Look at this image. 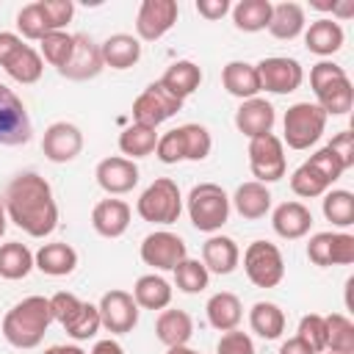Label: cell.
Listing matches in <instances>:
<instances>
[{
  "mask_svg": "<svg viewBox=\"0 0 354 354\" xmlns=\"http://www.w3.org/2000/svg\"><path fill=\"white\" fill-rule=\"evenodd\" d=\"M254 66H257V77H260V91L266 88L271 94H290L304 80V69L296 58L271 55V58H263Z\"/></svg>",
  "mask_w": 354,
  "mask_h": 354,
  "instance_id": "obj_11",
  "label": "cell"
},
{
  "mask_svg": "<svg viewBox=\"0 0 354 354\" xmlns=\"http://www.w3.org/2000/svg\"><path fill=\"white\" fill-rule=\"evenodd\" d=\"M315 354H321V351H326V326H324V315H318V313H307V315H301V321H299V332H296Z\"/></svg>",
  "mask_w": 354,
  "mask_h": 354,
  "instance_id": "obj_46",
  "label": "cell"
},
{
  "mask_svg": "<svg viewBox=\"0 0 354 354\" xmlns=\"http://www.w3.org/2000/svg\"><path fill=\"white\" fill-rule=\"evenodd\" d=\"M321 354H332V351H321Z\"/></svg>",
  "mask_w": 354,
  "mask_h": 354,
  "instance_id": "obj_61",
  "label": "cell"
},
{
  "mask_svg": "<svg viewBox=\"0 0 354 354\" xmlns=\"http://www.w3.org/2000/svg\"><path fill=\"white\" fill-rule=\"evenodd\" d=\"M44 354H86L80 346H50Z\"/></svg>",
  "mask_w": 354,
  "mask_h": 354,
  "instance_id": "obj_58",
  "label": "cell"
},
{
  "mask_svg": "<svg viewBox=\"0 0 354 354\" xmlns=\"http://www.w3.org/2000/svg\"><path fill=\"white\" fill-rule=\"evenodd\" d=\"M188 216L199 232H216L230 218V196L216 183H199L188 194Z\"/></svg>",
  "mask_w": 354,
  "mask_h": 354,
  "instance_id": "obj_4",
  "label": "cell"
},
{
  "mask_svg": "<svg viewBox=\"0 0 354 354\" xmlns=\"http://www.w3.org/2000/svg\"><path fill=\"white\" fill-rule=\"evenodd\" d=\"M332 188V183L313 166V163H301L293 174H290V191L296 196H304V199H313V196H321Z\"/></svg>",
  "mask_w": 354,
  "mask_h": 354,
  "instance_id": "obj_38",
  "label": "cell"
},
{
  "mask_svg": "<svg viewBox=\"0 0 354 354\" xmlns=\"http://www.w3.org/2000/svg\"><path fill=\"white\" fill-rule=\"evenodd\" d=\"M133 299L144 310H166L171 301V285L158 274H144L133 285Z\"/></svg>",
  "mask_w": 354,
  "mask_h": 354,
  "instance_id": "obj_30",
  "label": "cell"
},
{
  "mask_svg": "<svg viewBox=\"0 0 354 354\" xmlns=\"http://www.w3.org/2000/svg\"><path fill=\"white\" fill-rule=\"evenodd\" d=\"M194 335V321L185 310H160L158 321H155V337L171 348V346H188Z\"/></svg>",
  "mask_w": 354,
  "mask_h": 354,
  "instance_id": "obj_23",
  "label": "cell"
},
{
  "mask_svg": "<svg viewBox=\"0 0 354 354\" xmlns=\"http://www.w3.org/2000/svg\"><path fill=\"white\" fill-rule=\"evenodd\" d=\"M102 50L88 33H75V50L64 69H58L66 80H91L102 72Z\"/></svg>",
  "mask_w": 354,
  "mask_h": 354,
  "instance_id": "obj_16",
  "label": "cell"
},
{
  "mask_svg": "<svg viewBox=\"0 0 354 354\" xmlns=\"http://www.w3.org/2000/svg\"><path fill=\"white\" fill-rule=\"evenodd\" d=\"M97 310H100V324L111 335H127L138 324V304H136L133 293H127V290L102 293Z\"/></svg>",
  "mask_w": 354,
  "mask_h": 354,
  "instance_id": "obj_13",
  "label": "cell"
},
{
  "mask_svg": "<svg viewBox=\"0 0 354 354\" xmlns=\"http://www.w3.org/2000/svg\"><path fill=\"white\" fill-rule=\"evenodd\" d=\"M307 257L318 268L332 266V232H315L307 243Z\"/></svg>",
  "mask_w": 354,
  "mask_h": 354,
  "instance_id": "obj_49",
  "label": "cell"
},
{
  "mask_svg": "<svg viewBox=\"0 0 354 354\" xmlns=\"http://www.w3.org/2000/svg\"><path fill=\"white\" fill-rule=\"evenodd\" d=\"M221 83L227 88V94L238 97V100H252L260 94V77H257V66L246 64V61H230L221 69Z\"/></svg>",
  "mask_w": 354,
  "mask_h": 354,
  "instance_id": "obj_22",
  "label": "cell"
},
{
  "mask_svg": "<svg viewBox=\"0 0 354 354\" xmlns=\"http://www.w3.org/2000/svg\"><path fill=\"white\" fill-rule=\"evenodd\" d=\"M53 324L50 299L28 296L3 315V337L14 348H36Z\"/></svg>",
  "mask_w": 354,
  "mask_h": 354,
  "instance_id": "obj_2",
  "label": "cell"
},
{
  "mask_svg": "<svg viewBox=\"0 0 354 354\" xmlns=\"http://www.w3.org/2000/svg\"><path fill=\"white\" fill-rule=\"evenodd\" d=\"M279 354H315L299 335H293V337H288L282 346H279Z\"/></svg>",
  "mask_w": 354,
  "mask_h": 354,
  "instance_id": "obj_56",
  "label": "cell"
},
{
  "mask_svg": "<svg viewBox=\"0 0 354 354\" xmlns=\"http://www.w3.org/2000/svg\"><path fill=\"white\" fill-rule=\"evenodd\" d=\"M33 268V254L25 243L8 241L0 243V277L3 279H25Z\"/></svg>",
  "mask_w": 354,
  "mask_h": 354,
  "instance_id": "obj_34",
  "label": "cell"
},
{
  "mask_svg": "<svg viewBox=\"0 0 354 354\" xmlns=\"http://www.w3.org/2000/svg\"><path fill=\"white\" fill-rule=\"evenodd\" d=\"M39 44H41V53H39L41 61H47L55 69H64L66 61L72 58V50H75V33L55 30V33H47Z\"/></svg>",
  "mask_w": 354,
  "mask_h": 354,
  "instance_id": "obj_39",
  "label": "cell"
},
{
  "mask_svg": "<svg viewBox=\"0 0 354 354\" xmlns=\"http://www.w3.org/2000/svg\"><path fill=\"white\" fill-rule=\"evenodd\" d=\"M180 108H183V100H177L160 80H155V83H149L136 97V102H133V122L155 130L160 122L171 119Z\"/></svg>",
  "mask_w": 354,
  "mask_h": 354,
  "instance_id": "obj_9",
  "label": "cell"
},
{
  "mask_svg": "<svg viewBox=\"0 0 354 354\" xmlns=\"http://www.w3.org/2000/svg\"><path fill=\"white\" fill-rule=\"evenodd\" d=\"M238 243L227 235H210L202 243V266L207 268V274H232L238 268Z\"/></svg>",
  "mask_w": 354,
  "mask_h": 354,
  "instance_id": "obj_21",
  "label": "cell"
},
{
  "mask_svg": "<svg viewBox=\"0 0 354 354\" xmlns=\"http://www.w3.org/2000/svg\"><path fill=\"white\" fill-rule=\"evenodd\" d=\"M166 354H199V351H194V348H188V346H171Z\"/></svg>",
  "mask_w": 354,
  "mask_h": 354,
  "instance_id": "obj_60",
  "label": "cell"
},
{
  "mask_svg": "<svg viewBox=\"0 0 354 354\" xmlns=\"http://www.w3.org/2000/svg\"><path fill=\"white\" fill-rule=\"evenodd\" d=\"M180 133V141H183V152H185V160H205L210 155V147H213V138L207 133V127L202 124H183L177 127Z\"/></svg>",
  "mask_w": 354,
  "mask_h": 354,
  "instance_id": "obj_42",
  "label": "cell"
},
{
  "mask_svg": "<svg viewBox=\"0 0 354 354\" xmlns=\"http://www.w3.org/2000/svg\"><path fill=\"white\" fill-rule=\"evenodd\" d=\"M324 216L335 227H351L354 224V194L335 188L324 194Z\"/></svg>",
  "mask_w": 354,
  "mask_h": 354,
  "instance_id": "obj_40",
  "label": "cell"
},
{
  "mask_svg": "<svg viewBox=\"0 0 354 354\" xmlns=\"http://www.w3.org/2000/svg\"><path fill=\"white\" fill-rule=\"evenodd\" d=\"M271 6L268 0H241L232 6V22L238 30L243 33H257V30H266L268 28V19H271Z\"/></svg>",
  "mask_w": 354,
  "mask_h": 354,
  "instance_id": "obj_33",
  "label": "cell"
},
{
  "mask_svg": "<svg viewBox=\"0 0 354 354\" xmlns=\"http://www.w3.org/2000/svg\"><path fill=\"white\" fill-rule=\"evenodd\" d=\"M102 324H100V310H97V304H88V301H83V307H80V313L75 315V321L64 329L72 340H88V337H94L97 335V329H100Z\"/></svg>",
  "mask_w": 354,
  "mask_h": 354,
  "instance_id": "obj_44",
  "label": "cell"
},
{
  "mask_svg": "<svg viewBox=\"0 0 354 354\" xmlns=\"http://www.w3.org/2000/svg\"><path fill=\"white\" fill-rule=\"evenodd\" d=\"M6 72H8V77L11 80H17V83H36L39 77H41V72H44V61H41V55L30 47V44H25L6 66H3Z\"/></svg>",
  "mask_w": 354,
  "mask_h": 354,
  "instance_id": "obj_37",
  "label": "cell"
},
{
  "mask_svg": "<svg viewBox=\"0 0 354 354\" xmlns=\"http://www.w3.org/2000/svg\"><path fill=\"white\" fill-rule=\"evenodd\" d=\"M100 188L111 196H119V194H127L136 188L138 183V166L130 160V158H122V155H113V158H105L97 163V171H94Z\"/></svg>",
  "mask_w": 354,
  "mask_h": 354,
  "instance_id": "obj_17",
  "label": "cell"
},
{
  "mask_svg": "<svg viewBox=\"0 0 354 354\" xmlns=\"http://www.w3.org/2000/svg\"><path fill=\"white\" fill-rule=\"evenodd\" d=\"M271 227L279 238L285 241H296V238H304L313 227V213L307 205L301 202H282L274 216H271Z\"/></svg>",
  "mask_w": 354,
  "mask_h": 354,
  "instance_id": "obj_20",
  "label": "cell"
},
{
  "mask_svg": "<svg viewBox=\"0 0 354 354\" xmlns=\"http://www.w3.org/2000/svg\"><path fill=\"white\" fill-rule=\"evenodd\" d=\"M307 163H313V166H315V169H318L329 183H337V180H340V174L346 171V169H343V163L337 160V155H335L329 147H324V149H318L315 155H310V160H307Z\"/></svg>",
  "mask_w": 354,
  "mask_h": 354,
  "instance_id": "obj_50",
  "label": "cell"
},
{
  "mask_svg": "<svg viewBox=\"0 0 354 354\" xmlns=\"http://www.w3.org/2000/svg\"><path fill=\"white\" fill-rule=\"evenodd\" d=\"M17 30L25 39H30V41H41L50 33V28H47V22H44V17H41V11H39L36 3H28V6L19 8V14H17Z\"/></svg>",
  "mask_w": 354,
  "mask_h": 354,
  "instance_id": "obj_43",
  "label": "cell"
},
{
  "mask_svg": "<svg viewBox=\"0 0 354 354\" xmlns=\"http://www.w3.org/2000/svg\"><path fill=\"white\" fill-rule=\"evenodd\" d=\"M188 257V246L180 235L169 232V230H158L149 232L141 241V260L158 271H174L177 263H183Z\"/></svg>",
  "mask_w": 354,
  "mask_h": 354,
  "instance_id": "obj_12",
  "label": "cell"
},
{
  "mask_svg": "<svg viewBox=\"0 0 354 354\" xmlns=\"http://www.w3.org/2000/svg\"><path fill=\"white\" fill-rule=\"evenodd\" d=\"M304 44L315 55H332V53H337L343 47V28H340V22H335L329 17L315 19L304 30Z\"/></svg>",
  "mask_w": 354,
  "mask_h": 354,
  "instance_id": "obj_28",
  "label": "cell"
},
{
  "mask_svg": "<svg viewBox=\"0 0 354 354\" xmlns=\"http://www.w3.org/2000/svg\"><path fill=\"white\" fill-rule=\"evenodd\" d=\"M91 354H124V348H122V346H119L116 340L105 337V340H97V343H94Z\"/></svg>",
  "mask_w": 354,
  "mask_h": 354,
  "instance_id": "obj_57",
  "label": "cell"
},
{
  "mask_svg": "<svg viewBox=\"0 0 354 354\" xmlns=\"http://www.w3.org/2000/svg\"><path fill=\"white\" fill-rule=\"evenodd\" d=\"M216 354H254V343L246 332L230 329V332L221 335V340L216 346Z\"/></svg>",
  "mask_w": 354,
  "mask_h": 354,
  "instance_id": "obj_51",
  "label": "cell"
},
{
  "mask_svg": "<svg viewBox=\"0 0 354 354\" xmlns=\"http://www.w3.org/2000/svg\"><path fill=\"white\" fill-rule=\"evenodd\" d=\"M243 271L257 288H277L285 277L282 252L268 241H252L243 252Z\"/></svg>",
  "mask_w": 354,
  "mask_h": 354,
  "instance_id": "obj_7",
  "label": "cell"
},
{
  "mask_svg": "<svg viewBox=\"0 0 354 354\" xmlns=\"http://www.w3.org/2000/svg\"><path fill=\"white\" fill-rule=\"evenodd\" d=\"M30 136H33V127H30L25 102L6 83H0V147L28 144Z\"/></svg>",
  "mask_w": 354,
  "mask_h": 354,
  "instance_id": "obj_10",
  "label": "cell"
},
{
  "mask_svg": "<svg viewBox=\"0 0 354 354\" xmlns=\"http://www.w3.org/2000/svg\"><path fill=\"white\" fill-rule=\"evenodd\" d=\"M33 266L47 277H66L77 266V252L69 243H44L33 254Z\"/></svg>",
  "mask_w": 354,
  "mask_h": 354,
  "instance_id": "obj_25",
  "label": "cell"
},
{
  "mask_svg": "<svg viewBox=\"0 0 354 354\" xmlns=\"http://www.w3.org/2000/svg\"><path fill=\"white\" fill-rule=\"evenodd\" d=\"M160 83H163L177 100H185V97H191V94L199 88V83H202V69H199L194 61H177V64H171V66L163 72Z\"/></svg>",
  "mask_w": 354,
  "mask_h": 354,
  "instance_id": "obj_31",
  "label": "cell"
},
{
  "mask_svg": "<svg viewBox=\"0 0 354 354\" xmlns=\"http://www.w3.org/2000/svg\"><path fill=\"white\" fill-rule=\"evenodd\" d=\"M326 147L337 155V160L343 163V169H351L354 166V133L351 130H340Z\"/></svg>",
  "mask_w": 354,
  "mask_h": 354,
  "instance_id": "obj_53",
  "label": "cell"
},
{
  "mask_svg": "<svg viewBox=\"0 0 354 354\" xmlns=\"http://www.w3.org/2000/svg\"><path fill=\"white\" fill-rule=\"evenodd\" d=\"M6 227H8V216H6V205H3V199H0V238L6 235Z\"/></svg>",
  "mask_w": 354,
  "mask_h": 354,
  "instance_id": "obj_59",
  "label": "cell"
},
{
  "mask_svg": "<svg viewBox=\"0 0 354 354\" xmlns=\"http://www.w3.org/2000/svg\"><path fill=\"white\" fill-rule=\"evenodd\" d=\"M83 149V133L77 124L72 122H53L47 130H44V138H41V152L47 160L53 163H69L80 155Z\"/></svg>",
  "mask_w": 354,
  "mask_h": 354,
  "instance_id": "obj_15",
  "label": "cell"
},
{
  "mask_svg": "<svg viewBox=\"0 0 354 354\" xmlns=\"http://www.w3.org/2000/svg\"><path fill=\"white\" fill-rule=\"evenodd\" d=\"M310 86L315 91V105L326 113V116H343L351 111L354 105V88L351 80L346 75L343 66H337L335 61H318L310 69Z\"/></svg>",
  "mask_w": 354,
  "mask_h": 354,
  "instance_id": "obj_3",
  "label": "cell"
},
{
  "mask_svg": "<svg viewBox=\"0 0 354 354\" xmlns=\"http://www.w3.org/2000/svg\"><path fill=\"white\" fill-rule=\"evenodd\" d=\"M207 324L218 332H230V329H238L241 318H243V307H241V299L230 290H221V293H213L207 299Z\"/></svg>",
  "mask_w": 354,
  "mask_h": 354,
  "instance_id": "obj_26",
  "label": "cell"
},
{
  "mask_svg": "<svg viewBox=\"0 0 354 354\" xmlns=\"http://www.w3.org/2000/svg\"><path fill=\"white\" fill-rule=\"evenodd\" d=\"M80 307H83V301H80L75 293H69V290H58L55 296H50V313H53V321H58L64 329L75 321V315L80 313Z\"/></svg>",
  "mask_w": 354,
  "mask_h": 354,
  "instance_id": "obj_47",
  "label": "cell"
},
{
  "mask_svg": "<svg viewBox=\"0 0 354 354\" xmlns=\"http://www.w3.org/2000/svg\"><path fill=\"white\" fill-rule=\"evenodd\" d=\"M91 227L102 238H119L130 227V205L124 199H102L91 210Z\"/></svg>",
  "mask_w": 354,
  "mask_h": 354,
  "instance_id": "obj_19",
  "label": "cell"
},
{
  "mask_svg": "<svg viewBox=\"0 0 354 354\" xmlns=\"http://www.w3.org/2000/svg\"><path fill=\"white\" fill-rule=\"evenodd\" d=\"M102 64L111 66V69H130L138 64L141 58V41L130 33H113L108 36L102 44Z\"/></svg>",
  "mask_w": 354,
  "mask_h": 354,
  "instance_id": "obj_24",
  "label": "cell"
},
{
  "mask_svg": "<svg viewBox=\"0 0 354 354\" xmlns=\"http://www.w3.org/2000/svg\"><path fill=\"white\" fill-rule=\"evenodd\" d=\"M249 169L252 174L257 177V183H277L285 177V147H282V138H277L274 133H266V136H257V138H249Z\"/></svg>",
  "mask_w": 354,
  "mask_h": 354,
  "instance_id": "obj_8",
  "label": "cell"
},
{
  "mask_svg": "<svg viewBox=\"0 0 354 354\" xmlns=\"http://www.w3.org/2000/svg\"><path fill=\"white\" fill-rule=\"evenodd\" d=\"M136 213L149 224H174L183 213V196L174 180L158 177L144 188L136 202Z\"/></svg>",
  "mask_w": 354,
  "mask_h": 354,
  "instance_id": "obj_5",
  "label": "cell"
},
{
  "mask_svg": "<svg viewBox=\"0 0 354 354\" xmlns=\"http://www.w3.org/2000/svg\"><path fill=\"white\" fill-rule=\"evenodd\" d=\"M304 30V8L293 0L271 6V19H268V33L279 41H290Z\"/></svg>",
  "mask_w": 354,
  "mask_h": 354,
  "instance_id": "obj_27",
  "label": "cell"
},
{
  "mask_svg": "<svg viewBox=\"0 0 354 354\" xmlns=\"http://www.w3.org/2000/svg\"><path fill=\"white\" fill-rule=\"evenodd\" d=\"M22 47H25L22 44V36L8 33V30H0V66H6Z\"/></svg>",
  "mask_w": 354,
  "mask_h": 354,
  "instance_id": "obj_54",
  "label": "cell"
},
{
  "mask_svg": "<svg viewBox=\"0 0 354 354\" xmlns=\"http://www.w3.org/2000/svg\"><path fill=\"white\" fill-rule=\"evenodd\" d=\"M232 205H235V210H238L243 218H249V221L263 218V216L268 213V207H271V191H268L263 183H257V180L241 183V185L235 188Z\"/></svg>",
  "mask_w": 354,
  "mask_h": 354,
  "instance_id": "obj_29",
  "label": "cell"
},
{
  "mask_svg": "<svg viewBox=\"0 0 354 354\" xmlns=\"http://www.w3.org/2000/svg\"><path fill=\"white\" fill-rule=\"evenodd\" d=\"M326 326V351L332 354H354V324L343 313L324 315Z\"/></svg>",
  "mask_w": 354,
  "mask_h": 354,
  "instance_id": "obj_36",
  "label": "cell"
},
{
  "mask_svg": "<svg viewBox=\"0 0 354 354\" xmlns=\"http://www.w3.org/2000/svg\"><path fill=\"white\" fill-rule=\"evenodd\" d=\"M277 122V113H274V105L263 97H252V100H243L241 108L235 111V127L246 136V138H257V136H266L271 133Z\"/></svg>",
  "mask_w": 354,
  "mask_h": 354,
  "instance_id": "obj_18",
  "label": "cell"
},
{
  "mask_svg": "<svg viewBox=\"0 0 354 354\" xmlns=\"http://www.w3.org/2000/svg\"><path fill=\"white\" fill-rule=\"evenodd\" d=\"M155 155L160 163H180L185 160V152H183V141H180V133L177 127L158 136V144H155Z\"/></svg>",
  "mask_w": 354,
  "mask_h": 354,
  "instance_id": "obj_48",
  "label": "cell"
},
{
  "mask_svg": "<svg viewBox=\"0 0 354 354\" xmlns=\"http://www.w3.org/2000/svg\"><path fill=\"white\" fill-rule=\"evenodd\" d=\"M354 263V235L332 232V266H351Z\"/></svg>",
  "mask_w": 354,
  "mask_h": 354,
  "instance_id": "obj_52",
  "label": "cell"
},
{
  "mask_svg": "<svg viewBox=\"0 0 354 354\" xmlns=\"http://www.w3.org/2000/svg\"><path fill=\"white\" fill-rule=\"evenodd\" d=\"M36 6H39V11H41V17H44L50 33L64 30L66 22H69L72 14H75V3H72V0H36Z\"/></svg>",
  "mask_w": 354,
  "mask_h": 354,
  "instance_id": "obj_45",
  "label": "cell"
},
{
  "mask_svg": "<svg viewBox=\"0 0 354 354\" xmlns=\"http://www.w3.org/2000/svg\"><path fill=\"white\" fill-rule=\"evenodd\" d=\"M249 326L263 340H277L285 332V313L274 301H254L249 310Z\"/></svg>",
  "mask_w": 354,
  "mask_h": 354,
  "instance_id": "obj_32",
  "label": "cell"
},
{
  "mask_svg": "<svg viewBox=\"0 0 354 354\" xmlns=\"http://www.w3.org/2000/svg\"><path fill=\"white\" fill-rule=\"evenodd\" d=\"M285 136L282 141L290 147V149H310L321 136H324V127H326V113L315 105V102H296L285 111Z\"/></svg>",
  "mask_w": 354,
  "mask_h": 354,
  "instance_id": "obj_6",
  "label": "cell"
},
{
  "mask_svg": "<svg viewBox=\"0 0 354 354\" xmlns=\"http://www.w3.org/2000/svg\"><path fill=\"white\" fill-rule=\"evenodd\" d=\"M177 3L174 0H144L136 14V33L144 41H158L163 33H169L177 22Z\"/></svg>",
  "mask_w": 354,
  "mask_h": 354,
  "instance_id": "obj_14",
  "label": "cell"
},
{
  "mask_svg": "<svg viewBox=\"0 0 354 354\" xmlns=\"http://www.w3.org/2000/svg\"><path fill=\"white\" fill-rule=\"evenodd\" d=\"M210 282V274L207 268L202 266V260H191L185 257L183 263L174 266V285L183 290V293H202Z\"/></svg>",
  "mask_w": 354,
  "mask_h": 354,
  "instance_id": "obj_41",
  "label": "cell"
},
{
  "mask_svg": "<svg viewBox=\"0 0 354 354\" xmlns=\"http://www.w3.org/2000/svg\"><path fill=\"white\" fill-rule=\"evenodd\" d=\"M6 216L30 238H44L58 224V205L50 183L36 171L17 174L6 188Z\"/></svg>",
  "mask_w": 354,
  "mask_h": 354,
  "instance_id": "obj_1",
  "label": "cell"
},
{
  "mask_svg": "<svg viewBox=\"0 0 354 354\" xmlns=\"http://www.w3.org/2000/svg\"><path fill=\"white\" fill-rule=\"evenodd\" d=\"M155 144H158V133L152 127H144V124H127L122 133H119V149L122 155H127L130 160L136 158H147L155 152Z\"/></svg>",
  "mask_w": 354,
  "mask_h": 354,
  "instance_id": "obj_35",
  "label": "cell"
},
{
  "mask_svg": "<svg viewBox=\"0 0 354 354\" xmlns=\"http://www.w3.org/2000/svg\"><path fill=\"white\" fill-rule=\"evenodd\" d=\"M196 11L205 19H221L230 11V0H196Z\"/></svg>",
  "mask_w": 354,
  "mask_h": 354,
  "instance_id": "obj_55",
  "label": "cell"
}]
</instances>
